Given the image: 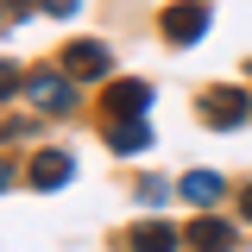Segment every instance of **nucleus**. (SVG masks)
<instances>
[{
    "label": "nucleus",
    "mask_w": 252,
    "mask_h": 252,
    "mask_svg": "<svg viewBox=\"0 0 252 252\" xmlns=\"http://www.w3.org/2000/svg\"><path fill=\"white\" fill-rule=\"evenodd\" d=\"M107 145H114V152H145V145H152V126L132 114V120H120L114 132H107Z\"/></svg>",
    "instance_id": "6e6552de"
},
{
    "label": "nucleus",
    "mask_w": 252,
    "mask_h": 252,
    "mask_svg": "<svg viewBox=\"0 0 252 252\" xmlns=\"http://www.w3.org/2000/svg\"><path fill=\"white\" fill-rule=\"evenodd\" d=\"M202 114H208L215 126H233V120H246V114H252V101H246L240 89H208V94H202Z\"/></svg>",
    "instance_id": "f03ea898"
},
{
    "label": "nucleus",
    "mask_w": 252,
    "mask_h": 252,
    "mask_svg": "<svg viewBox=\"0 0 252 252\" xmlns=\"http://www.w3.org/2000/svg\"><path fill=\"white\" fill-rule=\"evenodd\" d=\"M76 177V158L69 152H38L32 158V189H63Z\"/></svg>",
    "instance_id": "7ed1b4c3"
},
{
    "label": "nucleus",
    "mask_w": 252,
    "mask_h": 252,
    "mask_svg": "<svg viewBox=\"0 0 252 252\" xmlns=\"http://www.w3.org/2000/svg\"><path fill=\"white\" fill-rule=\"evenodd\" d=\"M240 215H246V220H252V183H246V189H240Z\"/></svg>",
    "instance_id": "ddd939ff"
},
{
    "label": "nucleus",
    "mask_w": 252,
    "mask_h": 252,
    "mask_svg": "<svg viewBox=\"0 0 252 252\" xmlns=\"http://www.w3.org/2000/svg\"><path fill=\"white\" fill-rule=\"evenodd\" d=\"M44 13H57V19H76V0H38Z\"/></svg>",
    "instance_id": "f8f14e48"
},
{
    "label": "nucleus",
    "mask_w": 252,
    "mask_h": 252,
    "mask_svg": "<svg viewBox=\"0 0 252 252\" xmlns=\"http://www.w3.org/2000/svg\"><path fill=\"white\" fill-rule=\"evenodd\" d=\"M189 252H227L233 246V227H227V220H215V215H202V220H189Z\"/></svg>",
    "instance_id": "20e7f679"
},
{
    "label": "nucleus",
    "mask_w": 252,
    "mask_h": 252,
    "mask_svg": "<svg viewBox=\"0 0 252 252\" xmlns=\"http://www.w3.org/2000/svg\"><path fill=\"white\" fill-rule=\"evenodd\" d=\"M145 101H152V89H145V82H114V89H107V107H114V114H145Z\"/></svg>",
    "instance_id": "0eeeda50"
},
{
    "label": "nucleus",
    "mask_w": 252,
    "mask_h": 252,
    "mask_svg": "<svg viewBox=\"0 0 252 252\" xmlns=\"http://www.w3.org/2000/svg\"><path fill=\"white\" fill-rule=\"evenodd\" d=\"M164 32H170V44H195V38L208 32V13H202V6H177V13L164 19Z\"/></svg>",
    "instance_id": "423d86ee"
},
{
    "label": "nucleus",
    "mask_w": 252,
    "mask_h": 252,
    "mask_svg": "<svg viewBox=\"0 0 252 252\" xmlns=\"http://www.w3.org/2000/svg\"><path fill=\"white\" fill-rule=\"evenodd\" d=\"M26 101L38 114H69V107H76V82L57 76V69H32L26 76Z\"/></svg>",
    "instance_id": "f257e3e1"
},
{
    "label": "nucleus",
    "mask_w": 252,
    "mask_h": 252,
    "mask_svg": "<svg viewBox=\"0 0 252 252\" xmlns=\"http://www.w3.org/2000/svg\"><path fill=\"white\" fill-rule=\"evenodd\" d=\"M132 252H177V227H132Z\"/></svg>",
    "instance_id": "9d476101"
},
{
    "label": "nucleus",
    "mask_w": 252,
    "mask_h": 252,
    "mask_svg": "<svg viewBox=\"0 0 252 252\" xmlns=\"http://www.w3.org/2000/svg\"><path fill=\"white\" fill-rule=\"evenodd\" d=\"M183 195L195 202V208H215V202H220V177H215V170H189V177H183Z\"/></svg>",
    "instance_id": "1a4fd4ad"
},
{
    "label": "nucleus",
    "mask_w": 252,
    "mask_h": 252,
    "mask_svg": "<svg viewBox=\"0 0 252 252\" xmlns=\"http://www.w3.org/2000/svg\"><path fill=\"white\" fill-rule=\"evenodd\" d=\"M63 63H69V76H107V69H114L107 44H89V38H82V44H69V51H63Z\"/></svg>",
    "instance_id": "39448f33"
},
{
    "label": "nucleus",
    "mask_w": 252,
    "mask_h": 252,
    "mask_svg": "<svg viewBox=\"0 0 252 252\" xmlns=\"http://www.w3.org/2000/svg\"><path fill=\"white\" fill-rule=\"evenodd\" d=\"M164 195H170L164 177H145V183H139V202H164Z\"/></svg>",
    "instance_id": "9b49d317"
}]
</instances>
